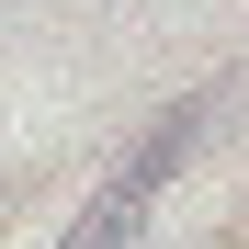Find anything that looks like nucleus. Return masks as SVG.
Wrapping results in <instances>:
<instances>
[{
    "label": "nucleus",
    "mask_w": 249,
    "mask_h": 249,
    "mask_svg": "<svg viewBox=\"0 0 249 249\" xmlns=\"http://www.w3.org/2000/svg\"><path fill=\"white\" fill-rule=\"evenodd\" d=\"M193 147V113H170V124H159V136L136 147V159H124V170L102 181V204H91V227H79L68 249H113V238H136V215H147V193L159 181H170V159Z\"/></svg>",
    "instance_id": "1"
}]
</instances>
